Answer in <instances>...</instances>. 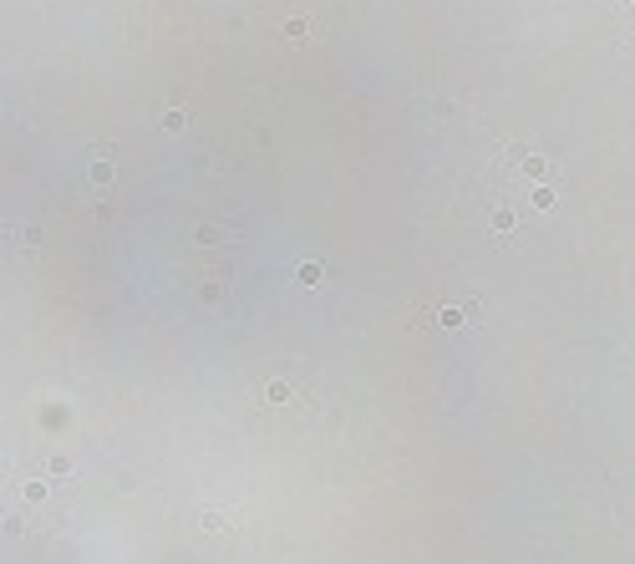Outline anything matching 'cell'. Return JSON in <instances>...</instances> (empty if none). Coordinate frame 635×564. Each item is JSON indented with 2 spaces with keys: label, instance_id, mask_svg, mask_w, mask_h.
<instances>
[{
  "label": "cell",
  "instance_id": "30bf717a",
  "mask_svg": "<svg viewBox=\"0 0 635 564\" xmlns=\"http://www.w3.org/2000/svg\"><path fill=\"white\" fill-rule=\"evenodd\" d=\"M630 16H635V0H630Z\"/></svg>",
  "mask_w": 635,
  "mask_h": 564
},
{
  "label": "cell",
  "instance_id": "52a82bcc",
  "mask_svg": "<svg viewBox=\"0 0 635 564\" xmlns=\"http://www.w3.org/2000/svg\"><path fill=\"white\" fill-rule=\"evenodd\" d=\"M203 529H209V534H219V529H229V519H224V514H214V508H209V514H203Z\"/></svg>",
  "mask_w": 635,
  "mask_h": 564
},
{
  "label": "cell",
  "instance_id": "3957f363",
  "mask_svg": "<svg viewBox=\"0 0 635 564\" xmlns=\"http://www.w3.org/2000/svg\"><path fill=\"white\" fill-rule=\"evenodd\" d=\"M163 127H168V133H183V127H188V112L168 107V112H163Z\"/></svg>",
  "mask_w": 635,
  "mask_h": 564
},
{
  "label": "cell",
  "instance_id": "9c48e42d",
  "mask_svg": "<svg viewBox=\"0 0 635 564\" xmlns=\"http://www.w3.org/2000/svg\"><path fill=\"white\" fill-rule=\"evenodd\" d=\"M534 203H539V209H554V188L539 183V188H534Z\"/></svg>",
  "mask_w": 635,
  "mask_h": 564
},
{
  "label": "cell",
  "instance_id": "5b68a950",
  "mask_svg": "<svg viewBox=\"0 0 635 564\" xmlns=\"http://www.w3.org/2000/svg\"><path fill=\"white\" fill-rule=\"evenodd\" d=\"M285 36H290V41H305L310 25H305V21H285Z\"/></svg>",
  "mask_w": 635,
  "mask_h": 564
},
{
  "label": "cell",
  "instance_id": "ba28073f",
  "mask_svg": "<svg viewBox=\"0 0 635 564\" xmlns=\"http://www.w3.org/2000/svg\"><path fill=\"white\" fill-rule=\"evenodd\" d=\"M300 285H320V264H300Z\"/></svg>",
  "mask_w": 635,
  "mask_h": 564
},
{
  "label": "cell",
  "instance_id": "6da1fadb",
  "mask_svg": "<svg viewBox=\"0 0 635 564\" xmlns=\"http://www.w3.org/2000/svg\"><path fill=\"white\" fill-rule=\"evenodd\" d=\"M518 168H524V178H544V173H554V158H539L534 153V158H524Z\"/></svg>",
  "mask_w": 635,
  "mask_h": 564
},
{
  "label": "cell",
  "instance_id": "277c9868",
  "mask_svg": "<svg viewBox=\"0 0 635 564\" xmlns=\"http://www.w3.org/2000/svg\"><path fill=\"white\" fill-rule=\"evenodd\" d=\"M107 178H112V158H97V163H92V183L102 188Z\"/></svg>",
  "mask_w": 635,
  "mask_h": 564
},
{
  "label": "cell",
  "instance_id": "8992f818",
  "mask_svg": "<svg viewBox=\"0 0 635 564\" xmlns=\"http://www.w3.org/2000/svg\"><path fill=\"white\" fill-rule=\"evenodd\" d=\"M493 229H498V234H513V214L498 209V214H493Z\"/></svg>",
  "mask_w": 635,
  "mask_h": 564
},
{
  "label": "cell",
  "instance_id": "7a4b0ae2",
  "mask_svg": "<svg viewBox=\"0 0 635 564\" xmlns=\"http://www.w3.org/2000/svg\"><path fill=\"white\" fill-rule=\"evenodd\" d=\"M265 402L269 407H285V402H290V387H285V381H265Z\"/></svg>",
  "mask_w": 635,
  "mask_h": 564
}]
</instances>
